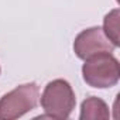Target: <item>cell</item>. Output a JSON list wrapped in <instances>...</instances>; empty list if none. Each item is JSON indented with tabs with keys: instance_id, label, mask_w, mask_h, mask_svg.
<instances>
[{
	"instance_id": "obj_1",
	"label": "cell",
	"mask_w": 120,
	"mask_h": 120,
	"mask_svg": "<svg viewBox=\"0 0 120 120\" xmlns=\"http://www.w3.org/2000/svg\"><path fill=\"white\" fill-rule=\"evenodd\" d=\"M40 102L41 107L45 112V114L41 117L68 119L75 109L76 98L68 81L54 79L47 83Z\"/></svg>"
},
{
	"instance_id": "obj_2",
	"label": "cell",
	"mask_w": 120,
	"mask_h": 120,
	"mask_svg": "<svg viewBox=\"0 0 120 120\" xmlns=\"http://www.w3.org/2000/svg\"><path fill=\"white\" fill-rule=\"evenodd\" d=\"M83 81L96 89L116 86L120 79V65L112 52H102L85 59L82 67Z\"/></svg>"
},
{
	"instance_id": "obj_3",
	"label": "cell",
	"mask_w": 120,
	"mask_h": 120,
	"mask_svg": "<svg viewBox=\"0 0 120 120\" xmlns=\"http://www.w3.org/2000/svg\"><path fill=\"white\" fill-rule=\"evenodd\" d=\"M40 88L35 82L24 83L0 99V120H16L38 105Z\"/></svg>"
},
{
	"instance_id": "obj_4",
	"label": "cell",
	"mask_w": 120,
	"mask_h": 120,
	"mask_svg": "<svg viewBox=\"0 0 120 120\" xmlns=\"http://www.w3.org/2000/svg\"><path fill=\"white\" fill-rule=\"evenodd\" d=\"M114 48L100 27H90L81 31L74 41V52L83 61L102 52H113Z\"/></svg>"
},
{
	"instance_id": "obj_5",
	"label": "cell",
	"mask_w": 120,
	"mask_h": 120,
	"mask_svg": "<svg viewBox=\"0 0 120 120\" xmlns=\"http://www.w3.org/2000/svg\"><path fill=\"white\" fill-rule=\"evenodd\" d=\"M109 117H110V110L105 100L96 96H90L82 102L79 114L81 120H106Z\"/></svg>"
},
{
	"instance_id": "obj_6",
	"label": "cell",
	"mask_w": 120,
	"mask_h": 120,
	"mask_svg": "<svg viewBox=\"0 0 120 120\" xmlns=\"http://www.w3.org/2000/svg\"><path fill=\"white\" fill-rule=\"evenodd\" d=\"M103 33L109 41L117 48L120 45V10L114 9L105 16L103 20Z\"/></svg>"
},
{
	"instance_id": "obj_7",
	"label": "cell",
	"mask_w": 120,
	"mask_h": 120,
	"mask_svg": "<svg viewBox=\"0 0 120 120\" xmlns=\"http://www.w3.org/2000/svg\"><path fill=\"white\" fill-rule=\"evenodd\" d=\"M0 74H2V69H0Z\"/></svg>"
}]
</instances>
